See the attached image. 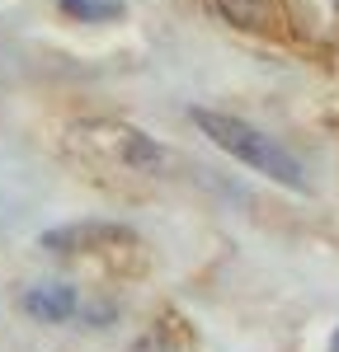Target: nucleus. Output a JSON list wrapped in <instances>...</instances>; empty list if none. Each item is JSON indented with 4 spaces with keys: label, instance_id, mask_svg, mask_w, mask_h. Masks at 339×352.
Returning a JSON list of instances; mask_svg holds the SVG:
<instances>
[{
    "label": "nucleus",
    "instance_id": "obj_6",
    "mask_svg": "<svg viewBox=\"0 0 339 352\" xmlns=\"http://www.w3.org/2000/svg\"><path fill=\"white\" fill-rule=\"evenodd\" d=\"M61 14L81 19V24H109V19H123V0H56Z\"/></svg>",
    "mask_w": 339,
    "mask_h": 352
},
{
    "label": "nucleus",
    "instance_id": "obj_9",
    "mask_svg": "<svg viewBox=\"0 0 339 352\" xmlns=\"http://www.w3.org/2000/svg\"><path fill=\"white\" fill-rule=\"evenodd\" d=\"M330 352H339V333H335V338H330Z\"/></svg>",
    "mask_w": 339,
    "mask_h": 352
},
{
    "label": "nucleus",
    "instance_id": "obj_5",
    "mask_svg": "<svg viewBox=\"0 0 339 352\" xmlns=\"http://www.w3.org/2000/svg\"><path fill=\"white\" fill-rule=\"evenodd\" d=\"M207 5H212V14H217L222 24L240 28V33H264V28L278 24L274 0H207Z\"/></svg>",
    "mask_w": 339,
    "mask_h": 352
},
{
    "label": "nucleus",
    "instance_id": "obj_2",
    "mask_svg": "<svg viewBox=\"0 0 339 352\" xmlns=\"http://www.w3.org/2000/svg\"><path fill=\"white\" fill-rule=\"evenodd\" d=\"M76 136L85 146L104 151L109 160H118L123 169H132V174H165L170 164L165 146H156V136L137 132L127 122H113V118H85V122H76Z\"/></svg>",
    "mask_w": 339,
    "mask_h": 352
},
{
    "label": "nucleus",
    "instance_id": "obj_1",
    "mask_svg": "<svg viewBox=\"0 0 339 352\" xmlns=\"http://www.w3.org/2000/svg\"><path fill=\"white\" fill-rule=\"evenodd\" d=\"M189 118H194L198 132L207 136L217 151H226L231 160L250 164V169H259V174H269L274 184H282V188H292V192L307 188L302 164L292 160L274 136H264L259 127H250L245 118H231V113H217V109H189Z\"/></svg>",
    "mask_w": 339,
    "mask_h": 352
},
{
    "label": "nucleus",
    "instance_id": "obj_4",
    "mask_svg": "<svg viewBox=\"0 0 339 352\" xmlns=\"http://www.w3.org/2000/svg\"><path fill=\"white\" fill-rule=\"evenodd\" d=\"M76 287H66V282H38V287H28L24 296H19V310H24L28 320H38V324H66V320H76Z\"/></svg>",
    "mask_w": 339,
    "mask_h": 352
},
{
    "label": "nucleus",
    "instance_id": "obj_3",
    "mask_svg": "<svg viewBox=\"0 0 339 352\" xmlns=\"http://www.w3.org/2000/svg\"><path fill=\"white\" fill-rule=\"evenodd\" d=\"M118 244H137V235L113 221H71V226L38 235V249L48 254H94V249H118Z\"/></svg>",
    "mask_w": 339,
    "mask_h": 352
},
{
    "label": "nucleus",
    "instance_id": "obj_8",
    "mask_svg": "<svg viewBox=\"0 0 339 352\" xmlns=\"http://www.w3.org/2000/svg\"><path fill=\"white\" fill-rule=\"evenodd\" d=\"M76 315H81V320H90V329H104L113 320V315H118V310H113V305H76Z\"/></svg>",
    "mask_w": 339,
    "mask_h": 352
},
{
    "label": "nucleus",
    "instance_id": "obj_7",
    "mask_svg": "<svg viewBox=\"0 0 339 352\" xmlns=\"http://www.w3.org/2000/svg\"><path fill=\"white\" fill-rule=\"evenodd\" d=\"M132 352H179L174 343H170V333H165V324H156V329H146L137 343H132Z\"/></svg>",
    "mask_w": 339,
    "mask_h": 352
}]
</instances>
